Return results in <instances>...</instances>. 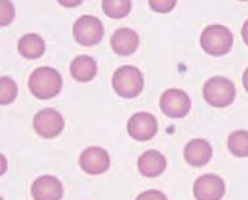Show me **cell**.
Instances as JSON below:
<instances>
[{
	"label": "cell",
	"instance_id": "obj_1",
	"mask_svg": "<svg viewBox=\"0 0 248 200\" xmlns=\"http://www.w3.org/2000/svg\"><path fill=\"white\" fill-rule=\"evenodd\" d=\"M28 86L31 92L38 99H51L61 92L62 77L55 68L42 66L31 74Z\"/></svg>",
	"mask_w": 248,
	"mask_h": 200
},
{
	"label": "cell",
	"instance_id": "obj_2",
	"mask_svg": "<svg viewBox=\"0 0 248 200\" xmlns=\"http://www.w3.org/2000/svg\"><path fill=\"white\" fill-rule=\"evenodd\" d=\"M143 74L140 68L130 65L118 67L112 78V86L117 95L131 99L136 98L143 90Z\"/></svg>",
	"mask_w": 248,
	"mask_h": 200
},
{
	"label": "cell",
	"instance_id": "obj_3",
	"mask_svg": "<svg viewBox=\"0 0 248 200\" xmlns=\"http://www.w3.org/2000/svg\"><path fill=\"white\" fill-rule=\"evenodd\" d=\"M234 44V36L227 27L213 24L203 29L201 34V46L210 55L221 57L227 54Z\"/></svg>",
	"mask_w": 248,
	"mask_h": 200
},
{
	"label": "cell",
	"instance_id": "obj_4",
	"mask_svg": "<svg viewBox=\"0 0 248 200\" xmlns=\"http://www.w3.org/2000/svg\"><path fill=\"white\" fill-rule=\"evenodd\" d=\"M235 95V84L225 77H213L203 84V98L212 107L225 108L234 101Z\"/></svg>",
	"mask_w": 248,
	"mask_h": 200
},
{
	"label": "cell",
	"instance_id": "obj_5",
	"mask_svg": "<svg viewBox=\"0 0 248 200\" xmlns=\"http://www.w3.org/2000/svg\"><path fill=\"white\" fill-rule=\"evenodd\" d=\"M72 33L80 45L93 46L101 41L104 36V27L96 16L83 15L74 23Z\"/></svg>",
	"mask_w": 248,
	"mask_h": 200
},
{
	"label": "cell",
	"instance_id": "obj_6",
	"mask_svg": "<svg viewBox=\"0 0 248 200\" xmlns=\"http://www.w3.org/2000/svg\"><path fill=\"white\" fill-rule=\"evenodd\" d=\"M190 107L189 95L180 88H168L160 98V109L168 117H184L190 111Z\"/></svg>",
	"mask_w": 248,
	"mask_h": 200
},
{
	"label": "cell",
	"instance_id": "obj_7",
	"mask_svg": "<svg viewBox=\"0 0 248 200\" xmlns=\"http://www.w3.org/2000/svg\"><path fill=\"white\" fill-rule=\"evenodd\" d=\"M33 128L42 138H54L63 131L64 120L57 109H41L33 118Z\"/></svg>",
	"mask_w": 248,
	"mask_h": 200
},
{
	"label": "cell",
	"instance_id": "obj_8",
	"mask_svg": "<svg viewBox=\"0 0 248 200\" xmlns=\"http://www.w3.org/2000/svg\"><path fill=\"white\" fill-rule=\"evenodd\" d=\"M158 132V120L150 112H137L127 121V133L137 141H149Z\"/></svg>",
	"mask_w": 248,
	"mask_h": 200
},
{
	"label": "cell",
	"instance_id": "obj_9",
	"mask_svg": "<svg viewBox=\"0 0 248 200\" xmlns=\"http://www.w3.org/2000/svg\"><path fill=\"white\" fill-rule=\"evenodd\" d=\"M223 179L216 174H205L196 179L193 194L196 200H221L225 195Z\"/></svg>",
	"mask_w": 248,
	"mask_h": 200
},
{
	"label": "cell",
	"instance_id": "obj_10",
	"mask_svg": "<svg viewBox=\"0 0 248 200\" xmlns=\"http://www.w3.org/2000/svg\"><path fill=\"white\" fill-rule=\"evenodd\" d=\"M79 165L83 171L91 175H99L105 173L110 166L109 153L99 146H90L81 151L79 157Z\"/></svg>",
	"mask_w": 248,
	"mask_h": 200
},
{
	"label": "cell",
	"instance_id": "obj_11",
	"mask_svg": "<svg viewBox=\"0 0 248 200\" xmlns=\"http://www.w3.org/2000/svg\"><path fill=\"white\" fill-rule=\"evenodd\" d=\"M63 186L54 175H42L32 184V196L34 200H61Z\"/></svg>",
	"mask_w": 248,
	"mask_h": 200
},
{
	"label": "cell",
	"instance_id": "obj_12",
	"mask_svg": "<svg viewBox=\"0 0 248 200\" xmlns=\"http://www.w3.org/2000/svg\"><path fill=\"white\" fill-rule=\"evenodd\" d=\"M140 45V36L130 28H120L110 37V46L120 55L133 54Z\"/></svg>",
	"mask_w": 248,
	"mask_h": 200
},
{
	"label": "cell",
	"instance_id": "obj_13",
	"mask_svg": "<svg viewBox=\"0 0 248 200\" xmlns=\"http://www.w3.org/2000/svg\"><path fill=\"white\" fill-rule=\"evenodd\" d=\"M213 155V148L203 138L190 140L184 149L185 161L192 166L200 167L208 164Z\"/></svg>",
	"mask_w": 248,
	"mask_h": 200
},
{
	"label": "cell",
	"instance_id": "obj_14",
	"mask_svg": "<svg viewBox=\"0 0 248 200\" xmlns=\"http://www.w3.org/2000/svg\"><path fill=\"white\" fill-rule=\"evenodd\" d=\"M167 161L158 150H147L138 158V168L143 177L155 178L166 170Z\"/></svg>",
	"mask_w": 248,
	"mask_h": 200
},
{
	"label": "cell",
	"instance_id": "obj_15",
	"mask_svg": "<svg viewBox=\"0 0 248 200\" xmlns=\"http://www.w3.org/2000/svg\"><path fill=\"white\" fill-rule=\"evenodd\" d=\"M70 73L72 78L79 82H90L96 77L97 64L92 57L87 54L78 55L70 65Z\"/></svg>",
	"mask_w": 248,
	"mask_h": 200
},
{
	"label": "cell",
	"instance_id": "obj_16",
	"mask_svg": "<svg viewBox=\"0 0 248 200\" xmlns=\"http://www.w3.org/2000/svg\"><path fill=\"white\" fill-rule=\"evenodd\" d=\"M18 53L29 59H36L44 54L45 51V41L44 38L36 33L24 34L17 44Z\"/></svg>",
	"mask_w": 248,
	"mask_h": 200
},
{
	"label": "cell",
	"instance_id": "obj_17",
	"mask_svg": "<svg viewBox=\"0 0 248 200\" xmlns=\"http://www.w3.org/2000/svg\"><path fill=\"white\" fill-rule=\"evenodd\" d=\"M227 146L236 157H248V131H235L229 136Z\"/></svg>",
	"mask_w": 248,
	"mask_h": 200
},
{
	"label": "cell",
	"instance_id": "obj_18",
	"mask_svg": "<svg viewBox=\"0 0 248 200\" xmlns=\"http://www.w3.org/2000/svg\"><path fill=\"white\" fill-rule=\"evenodd\" d=\"M101 7L109 17L122 18L130 14L131 1L130 0H104Z\"/></svg>",
	"mask_w": 248,
	"mask_h": 200
},
{
	"label": "cell",
	"instance_id": "obj_19",
	"mask_svg": "<svg viewBox=\"0 0 248 200\" xmlns=\"http://www.w3.org/2000/svg\"><path fill=\"white\" fill-rule=\"evenodd\" d=\"M17 96V84L12 78H0V103L3 105L12 103Z\"/></svg>",
	"mask_w": 248,
	"mask_h": 200
},
{
	"label": "cell",
	"instance_id": "obj_20",
	"mask_svg": "<svg viewBox=\"0 0 248 200\" xmlns=\"http://www.w3.org/2000/svg\"><path fill=\"white\" fill-rule=\"evenodd\" d=\"M0 11H1V17H0V24L4 27V25H8L11 21H12V18H14L15 16V7L14 4L11 3V1H5V0H3L1 1V8H0Z\"/></svg>",
	"mask_w": 248,
	"mask_h": 200
},
{
	"label": "cell",
	"instance_id": "obj_21",
	"mask_svg": "<svg viewBox=\"0 0 248 200\" xmlns=\"http://www.w3.org/2000/svg\"><path fill=\"white\" fill-rule=\"evenodd\" d=\"M149 4L154 11L164 14L172 11V8L176 5V0H150Z\"/></svg>",
	"mask_w": 248,
	"mask_h": 200
},
{
	"label": "cell",
	"instance_id": "obj_22",
	"mask_svg": "<svg viewBox=\"0 0 248 200\" xmlns=\"http://www.w3.org/2000/svg\"><path fill=\"white\" fill-rule=\"evenodd\" d=\"M136 200H167V196L158 190H147L138 195Z\"/></svg>",
	"mask_w": 248,
	"mask_h": 200
},
{
	"label": "cell",
	"instance_id": "obj_23",
	"mask_svg": "<svg viewBox=\"0 0 248 200\" xmlns=\"http://www.w3.org/2000/svg\"><path fill=\"white\" fill-rule=\"evenodd\" d=\"M242 37H243L244 42L248 45V20L243 24V28H242Z\"/></svg>",
	"mask_w": 248,
	"mask_h": 200
},
{
	"label": "cell",
	"instance_id": "obj_24",
	"mask_svg": "<svg viewBox=\"0 0 248 200\" xmlns=\"http://www.w3.org/2000/svg\"><path fill=\"white\" fill-rule=\"evenodd\" d=\"M80 3H81V0H77L75 3H71V1H63V0H59V4L67 5V7H72V5H78V4H80Z\"/></svg>",
	"mask_w": 248,
	"mask_h": 200
},
{
	"label": "cell",
	"instance_id": "obj_25",
	"mask_svg": "<svg viewBox=\"0 0 248 200\" xmlns=\"http://www.w3.org/2000/svg\"><path fill=\"white\" fill-rule=\"evenodd\" d=\"M243 84L244 88H246V91L248 92V67L246 68V71L243 74Z\"/></svg>",
	"mask_w": 248,
	"mask_h": 200
}]
</instances>
